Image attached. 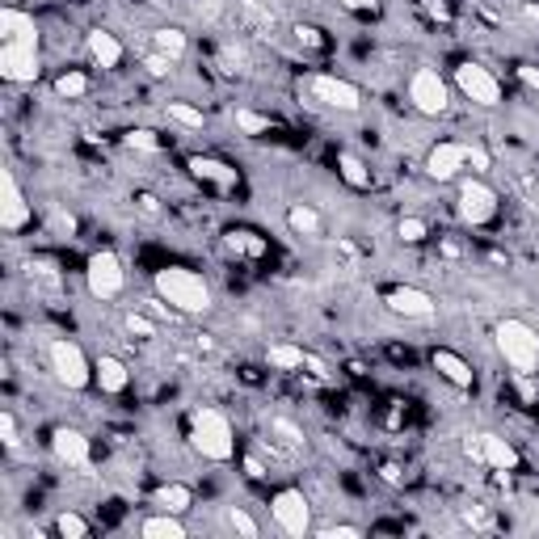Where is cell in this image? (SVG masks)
Masks as SVG:
<instances>
[{"label":"cell","instance_id":"6da1fadb","mask_svg":"<svg viewBox=\"0 0 539 539\" xmlns=\"http://www.w3.org/2000/svg\"><path fill=\"white\" fill-rule=\"evenodd\" d=\"M152 291L181 316H207L211 312V286L199 270L190 265H165L152 275Z\"/></svg>","mask_w":539,"mask_h":539},{"label":"cell","instance_id":"7a4b0ae2","mask_svg":"<svg viewBox=\"0 0 539 539\" xmlns=\"http://www.w3.org/2000/svg\"><path fill=\"white\" fill-rule=\"evenodd\" d=\"M190 447L211 463H228L236 455V434H232L228 413H220V409H194L190 413Z\"/></svg>","mask_w":539,"mask_h":539},{"label":"cell","instance_id":"3957f363","mask_svg":"<svg viewBox=\"0 0 539 539\" xmlns=\"http://www.w3.org/2000/svg\"><path fill=\"white\" fill-rule=\"evenodd\" d=\"M493 341H497V350H502V358H506V367H514V375L539 371V333L531 329L527 320H518V316L497 320Z\"/></svg>","mask_w":539,"mask_h":539},{"label":"cell","instance_id":"277c9868","mask_svg":"<svg viewBox=\"0 0 539 539\" xmlns=\"http://www.w3.org/2000/svg\"><path fill=\"white\" fill-rule=\"evenodd\" d=\"M270 518H275V527L283 531V535L291 539H304L312 535V502L304 489H295V484H286V489H278L275 497H270Z\"/></svg>","mask_w":539,"mask_h":539},{"label":"cell","instance_id":"5b68a950","mask_svg":"<svg viewBox=\"0 0 539 539\" xmlns=\"http://www.w3.org/2000/svg\"><path fill=\"white\" fill-rule=\"evenodd\" d=\"M308 98L316 101L320 110H337V114H358L363 110V88L346 77L333 72H312L308 77Z\"/></svg>","mask_w":539,"mask_h":539},{"label":"cell","instance_id":"8992f818","mask_svg":"<svg viewBox=\"0 0 539 539\" xmlns=\"http://www.w3.org/2000/svg\"><path fill=\"white\" fill-rule=\"evenodd\" d=\"M47 363H51L59 384L72 388V392H85V388L93 384V363H88V354L80 350L77 341L56 337L51 346H47Z\"/></svg>","mask_w":539,"mask_h":539},{"label":"cell","instance_id":"52a82bcc","mask_svg":"<svg viewBox=\"0 0 539 539\" xmlns=\"http://www.w3.org/2000/svg\"><path fill=\"white\" fill-rule=\"evenodd\" d=\"M85 286H88V295L101 299V304H110V299L122 295V286H127V270H122V262H119L114 249H93V254H88Z\"/></svg>","mask_w":539,"mask_h":539},{"label":"cell","instance_id":"ba28073f","mask_svg":"<svg viewBox=\"0 0 539 539\" xmlns=\"http://www.w3.org/2000/svg\"><path fill=\"white\" fill-rule=\"evenodd\" d=\"M455 215L468 228H484L497 220V190L481 177H463L460 181V199H455Z\"/></svg>","mask_w":539,"mask_h":539},{"label":"cell","instance_id":"9c48e42d","mask_svg":"<svg viewBox=\"0 0 539 539\" xmlns=\"http://www.w3.org/2000/svg\"><path fill=\"white\" fill-rule=\"evenodd\" d=\"M409 101H413L418 114H426V119H439V114L451 110V88L439 77V67H418V72L409 77Z\"/></svg>","mask_w":539,"mask_h":539},{"label":"cell","instance_id":"30bf717a","mask_svg":"<svg viewBox=\"0 0 539 539\" xmlns=\"http://www.w3.org/2000/svg\"><path fill=\"white\" fill-rule=\"evenodd\" d=\"M451 80H455V88H460L463 98L476 101V106H502V80H497L484 64H476V59L455 64Z\"/></svg>","mask_w":539,"mask_h":539},{"label":"cell","instance_id":"8fae6325","mask_svg":"<svg viewBox=\"0 0 539 539\" xmlns=\"http://www.w3.org/2000/svg\"><path fill=\"white\" fill-rule=\"evenodd\" d=\"M463 451L472 455V460L489 463L493 472H518V451H514V442L502 439V434H472V439L463 442Z\"/></svg>","mask_w":539,"mask_h":539},{"label":"cell","instance_id":"7c38bea8","mask_svg":"<svg viewBox=\"0 0 539 539\" xmlns=\"http://www.w3.org/2000/svg\"><path fill=\"white\" fill-rule=\"evenodd\" d=\"M0 77L9 85H34L43 77V59L38 47H17V43H0Z\"/></svg>","mask_w":539,"mask_h":539},{"label":"cell","instance_id":"4fadbf2b","mask_svg":"<svg viewBox=\"0 0 539 539\" xmlns=\"http://www.w3.org/2000/svg\"><path fill=\"white\" fill-rule=\"evenodd\" d=\"M30 199H26V190L17 186V177L13 169H0V228L5 232H22L30 223Z\"/></svg>","mask_w":539,"mask_h":539},{"label":"cell","instance_id":"5bb4252c","mask_svg":"<svg viewBox=\"0 0 539 539\" xmlns=\"http://www.w3.org/2000/svg\"><path fill=\"white\" fill-rule=\"evenodd\" d=\"M388 312H397L405 320H430L434 316V295L421 286H388L384 291Z\"/></svg>","mask_w":539,"mask_h":539},{"label":"cell","instance_id":"9a60e30c","mask_svg":"<svg viewBox=\"0 0 539 539\" xmlns=\"http://www.w3.org/2000/svg\"><path fill=\"white\" fill-rule=\"evenodd\" d=\"M463 169H468V156H463V143L460 140H442V143L430 148L426 173L434 177V181H455Z\"/></svg>","mask_w":539,"mask_h":539},{"label":"cell","instance_id":"2e32d148","mask_svg":"<svg viewBox=\"0 0 539 539\" xmlns=\"http://www.w3.org/2000/svg\"><path fill=\"white\" fill-rule=\"evenodd\" d=\"M51 455L67 468H85L88 463V439L77 426H56L51 430Z\"/></svg>","mask_w":539,"mask_h":539},{"label":"cell","instance_id":"e0dca14e","mask_svg":"<svg viewBox=\"0 0 539 539\" xmlns=\"http://www.w3.org/2000/svg\"><path fill=\"white\" fill-rule=\"evenodd\" d=\"M430 367L447 379L451 388H460V392H472V384H476V375H472V367L463 363L455 350H447V346H439V350H430Z\"/></svg>","mask_w":539,"mask_h":539},{"label":"cell","instance_id":"ac0fdd59","mask_svg":"<svg viewBox=\"0 0 539 539\" xmlns=\"http://www.w3.org/2000/svg\"><path fill=\"white\" fill-rule=\"evenodd\" d=\"M0 43H17V47H38V26L30 13L22 9H0Z\"/></svg>","mask_w":539,"mask_h":539},{"label":"cell","instance_id":"d6986e66","mask_svg":"<svg viewBox=\"0 0 539 539\" xmlns=\"http://www.w3.org/2000/svg\"><path fill=\"white\" fill-rule=\"evenodd\" d=\"M186 169H190L194 177H199V181H211L215 190H223V194L241 186V177H236V169H232V165H223V161H215V156H190V161H186Z\"/></svg>","mask_w":539,"mask_h":539},{"label":"cell","instance_id":"ffe728a7","mask_svg":"<svg viewBox=\"0 0 539 539\" xmlns=\"http://www.w3.org/2000/svg\"><path fill=\"white\" fill-rule=\"evenodd\" d=\"M85 47H88V59L98 67H106V72H114V67L122 64V56H127V47H122L119 34H110V30H88Z\"/></svg>","mask_w":539,"mask_h":539},{"label":"cell","instance_id":"44dd1931","mask_svg":"<svg viewBox=\"0 0 539 539\" xmlns=\"http://www.w3.org/2000/svg\"><path fill=\"white\" fill-rule=\"evenodd\" d=\"M93 384H98L106 397H119V392H127V384H131V371H127V363H122V358H114V354H101L98 363H93Z\"/></svg>","mask_w":539,"mask_h":539},{"label":"cell","instance_id":"7402d4cb","mask_svg":"<svg viewBox=\"0 0 539 539\" xmlns=\"http://www.w3.org/2000/svg\"><path fill=\"white\" fill-rule=\"evenodd\" d=\"M152 506L156 510H169V514H186L190 506H194V489L181 481H165L152 489Z\"/></svg>","mask_w":539,"mask_h":539},{"label":"cell","instance_id":"603a6c76","mask_svg":"<svg viewBox=\"0 0 539 539\" xmlns=\"http://www.w3.org/2000/svg\"><path fill=\"white\" fill-rule=\"evenodd\" d=\"M140 535L143 539H186V523H181V514H169V510H156V514H148L140 523Z\"/></svg>","mask_w":539,"mask_h":539},{"label":"cell","instance_id":"cb8c5ba5","mask_svg":"<svg viewBox=\"0 0 539 539\" xmlns=\"http://www.w3.org/2000/svg\"><path fill=\"white\" fill-rule=\"evenodd\" d=\"M265 363L275 367V371H299V367H308V350L295 346V341H275L265 350Z\"/></svg>","mask_w":539,"mask_h":539},{"label":"cell","instance_id":"d4e9b609","mask_svg":"<svg viewBox=\"0 0 539 539\" xmlns=\"http://www.w3.org/2000/svg\"><path fill=\"white\" fill-rule=\"evenodd\" d=\"M152 51H161V56H169L173 64H181L186 51H190L186 30H177V26H161V30H152Z\"/></svg>","mask_w":539,"mask_h":539},{"label":"cell","instance_id":"484cf974","mask_svg":"<svg viewBox=\"0 0 539 539\" xmlns=\"http://www.w3.org/2000/svg\"><path fill=\"white\" fill-rule=\"evenodd\" d=\"M286 223H291L295 236H320L325 232V220H320V211L312 202H291L286 207Z\"/></svg>","mask_w":539,"mask_h":539},{"label":"cell","instance_id":"4316f807","mask_svg":"<svg viewBox=\"0 0 539 539\" xmlns=\"http://www.w3.org/2000/svg\"><path fill=\"white\" fill-rule=\"evenodd\" d=\"M223 249L236 254V257H265L270 244H265L257 232H249V228H232V232H223Z\"/></svg>","mask_w":539,"mask_h":539},{"label":"cell","instance_id":"83f0119b","mask_svg":"<svg viewBox=\"0 0 539 539\" xmlns=\"http://www.w3.org/2000/svg\"><path fill=\"white\" fill-rule=\"evenodd\" d=\"M337 173L341 181L350 190H367L371 186V169L363 165V156H354V152H337Z\"/></svg>","mask_w":539,"mask_h":539},{"label":"cell","instance_id":"f1b7e54d","mask_svg":"<svg viewBox=\"0 0 539 539\" xmlns=\"http://www.w3.org/2000/svg\"><path fill=\"white\" fill-rule=\"evenodd\" d=\"M165 114H169L173 127H181V131H202V127H207V114H202L199 106H190V101H169Z\"/></svg>","mask_w":539,"mask_h":539},{"label":"cell","instance_id":"f546056e","mask_svg":"<svg viewBox=\"0 0 539 539\" xmlns=\"http://www.w3.org/2000/svg\"><path fill=\"white\" fill-rule=\"evenodd\" d=\"M85 93H88V77H85V72L67 67V72H59V77H56V98L77 101V98H85Z\"/></svg>","mask_w":539,"mask_h":539},{"label":"cell","instance_id":"4dcf8cb0","mask_svg":"<svg viewBox=\"0 0 539 539\" xmlns=\"http://www.w3.org/2000/svg\"><path fill=\"white\" fill-rule=\"evenodd\" d=\"M232 119H236V127H241L244 135H265L270 127H275V119H270V114H257V110H249V106H241V110L232 114Z\"/></svg>","mask_w":539,"mask_h":539},{"label":"cell","instance_id":"1f68e13d","mask_svg":"<svg viewBox=\"0 0 539 539\" xmlns=\"http://www.w3.org/2000/svg\"><path fill=\"white\" fill-rule=\"evenodd\" d=\"M215 59H220V67L228 72V77H236V72H244V67H249V56H244V47H236V43H223Z\"/></svg>","mask_w":539,"mask_h":539},{"label":"cell","instance_id":"d6a6232c","mask_svg":"<svg viewBox=\"0 0 539 539\" xmlns=\"http://www.w3.org/2000/svg\"><path fill=\"white\" fill-rule=\"evenodd\" d=\"M397 236H400L405 244H421V241L430 236V223L421 220V215H405V220L397 223Z\"/></svg>","mask_w":539,"mask_h":539},{"label":"cell","instance_id":"836d02e7","mask_svg":"<svg viewBox=\"0 0 539 539\" xmlns=\"http://www.w3.org/2000/svg\"><path fill=\"white\" fill-rule=\"evenodd\" d=\"M228 523H232V531H236V535H244V539H257V535H262L257 518L249 514L244 506H232V510H228Z\"/></svg>","mask_w":539,"mask_h":539},{"label":"cell","instance_id":"e575fe53","mask_svg":"<svg viewBox=\"0 0 539 539\" xmlns=\"http://www.w3.org/2000/svg\"><path fill=\"white\" fill-rule=\"evenodd\" d=\"M56 531H59L64 539H85V535H88V523L77 514V510H64V514L56 518Z\"/></svg>","mask_w":539,"mask_h":539},{"label":"cell","instance_id":"d590c367","mask_svg":"<svg viewBox=\"0 0 539 539\" xmlns=\"http://www.w3.org/2000/svg\"><path fill=\"white\" fill-rule=\"evenodd\" d=\"M0 442H5L9 451L22 447V430H17V413H13V409H0Z\"/></svg>","mask_w":539,"mask_h":539},{"label":"cell","instance_id":"8d00e7d4","mask_svg":"<svg viewBox=\"0 0 539 539\" xmlns=\"http://www.w3.org/2000/svg\"><path fill=\"white\" fill-rule=\"evenodd\" d=\"M122 143L127 148H135V152H161V140H156V131H148V127H135V131L122 135Z\"/></svg>","mask_w":539,"mask_h":539},{"label":"cell","instance_id":"74e56055","mask_svg":"<svg viewBox=\"0 0 539 539\" xmlns=\"http://www.w3.org/2000/svg\"><path fill=\"white\" fill-rule=\"evenodd\" d=\"M295 43L299 47H308V51H325V47H329V38H325V30H320V26H295Z\"/></svg>","mask_w":539,"mask_h":539},{"label":"cell","instance_id":"f35d334b","mask_svg":"<svg viewBox=\"0 0 539 539\" xmlns=\"http://www.w3.org/2000/svg\"><path fill=\"white\" fill-rule=\"evenodd\" d=\"M463 156H468V169H472L476 177L493 169V156H489V148H481V143H463Z\"/></svg>","mask_w":539,"mask_h":539},{"label":"cell","instance_id":"ab89813d","mask_svg":"<svg viewBox=\"0 0 539 539\" xmlns=\"http://www.w3.org/2000/svg\"><path fill=\"white\" fill-rule=\"evenodd\" d=\"M143 67H148V77H156V80H165V77H173V59L169 56H161V51H148L143 56Z\"/></svg>","mask_w":539,"mask_h":539},{"label":"cell","instance_id":"60d3db41","mask_svg":"<svg viewBox=\"0 0 539 539\" xmlns=\"http://www.w3.org/2000/svg\"><path fill=\"white\" fill-rule=\"evenodd\" d=\"M127 333L131 337H156V320H148V312H127Z\"/></svg>","mask_w":539,"mask_h":539},{"label":"cell","instance_id":"b9f144b4","mask_svg":"<svg viewBox=\"0 0 539 539\" xmlns=\"http://www.w3.org/2000/svg\"><path fill=\"white\" fill-rule=\"evenodd\" d=\"M26 270H30V278H38V283L59 286V270H56V262H47V257H34Z\"/></svg>","mask_w":539,"mask_h":539},{"label":"cell","instance_id":"7bdbcfd3","mask_svg":"<svg viewBox=\"0 0 539 539\" xmlns=\"http://www.w3.org/2000/svg\"><path fill=\"white\" fill-rule=\"evenodd\" d=\"M270 434H283L286 447H304V434H299V426H291L286 418H270Z\"/></svg>","mask_w":539,"mask_h":539},{"label":"cell","instance_id":"ee69618b","mask_svg":"<svg viewBox=\"0 0 539 539\" xmlns=\"http://www.w3.org/2000/svg\"><path fill=\"white\" fill-rule=\"evenodd\" d=\"M320 539H358L363 527H354V523H329V527H316Z\"/></svg>","mask_w":539,"mask_h":539},{"label":"cell","instance_id":"f6af8a7d","mask_svg":"<svg viewBox=\"0 0 539 539\" xmlns=\"http://www.w3.org/2000/svg\"><path fill=\"white\" fill-rule=\"evenodd\" d=\"M346 13H358V17H375L379 13V0H341Z\"/></svg>","mask_w":539,"mask_h":539},{"label":"cell","instance_id":"bcb514c9","mask_svg":"<svg viewBox=\"0 0 539 539\" xmlns=\"http://www.w3.org/2000/svg\"><path fill=\"white\" fill-rule=\"evenodd\" d=\"M514 72H518V80H523V88L539 93V64H518Z\"/></svg>","mask_w":539,"mask_h":539},{"label":"cell","instance_id":"7dc6e473","mask_svg":"<svg viewBox=\"0 0 539 539\" xmlns=\"http://www.w3.org/2000/svg\"><path fill=\"white\" fill-rule=\"evenodd\" d=\"M463 523H468V527H489V510L484 506H463Z\"/></svg>","mask_w":539,"mask_h":539},{"label":"cell","instance_id":"c3c4849f","mask_svg":"<svg viewBox=\"0 0 539 539\" xmlns=\"http://www.w3.org/2000/svg\"><path fill=\"white\" fill-rule=\"evenodd\" d=\"M135 207H140V215H148V220H156V215H161V202H156L152 194H135Z\"/></svg>","mask_w":539,"mask_h":539},{"label":"cell","instance_id":"681fc988","mask_svg":"<svg viewBox=\"0 0 539 539\" xmlns=\"http://www.w3.org/2000/svg\"><path fill=\"white\" fill-rule=\"evenodd\" d=\"M514 384H518V397H523V400L531 405V400H535V388H531V375H514Z\"/></svg>","mask_w":539,"mask_h":539},{"label":"cell","instance_id":"f907efd6","mask_svg":"<svg viewBox=\"0 0 539 539\" xmlns=\"http://www.w3.org/2000/svg\"><path fill=\"white\" fill-rule=\"evenodd\" d=\"M379 476H384L388 484H405V472H400L397 463H384V468H379Z\"/></svg>","mask_w":539,"mask_h":539},{"label":"cell","instance_id":"816d5d0a","mask_svg":"<svg viewBox=\"0 0 539 539\" xmlns=\"http://www.w3.org/2000/svg\"><path fill=\"white\" fill-rule=\"evenodd\" d=\"M244 472H249V481H262V476H265L262 460H257V455H249V460H244Z\"/></svg>","mask_w":539,"mask_h":539},{"label":"cell","instance_id":"f5cc1de1","mask_svg":"<svg viewBox=\"0 0 539 539\" xmlns=\"http://www.w3.org/2000/svg\"><path fill=\"white\" fill-rule=\"evenodd\" d=\"M51 223H56L59 232H67V236L77 232V220H72V215H64V211H56V220H51Z\"/></svg>","mask_w":539,"mask_h":539}]
</instances>
